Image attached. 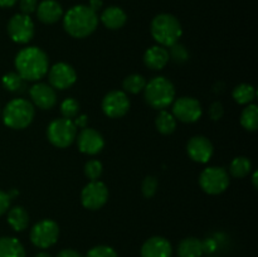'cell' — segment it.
<instances>
[{
	"label": "cell",
	"mask_w": 258,
	"mask_h": 257,
	"mask_svg": "<svg viewBox=\"0 0 258 257\" xmlns=\"http://www.w3.org/2000/svg\"><path fill=\"white\" fill-rule=\"evenodd\" d=\"M18 0H0V8H10L17 4Z\"/></svg>",
	"instance_id": "cell-41"
},
{
	"label": "cell",
	"mask_w": 258,
	"mask_h": 257,
	"mask_svg": "<svg viewBox=\"0 0 258 257\" xmlns=\"http://www.w3.org/2000/svg\"><path fill=\"white\" fill-rule=\"evenodd\" d=\"M80 112V103L72 97H68L60 103V113H62L63 118H68V120H72L76 118Z\"/></svg>",
	"instance_id": "cell-30"
},
{
	"label": "cell",
	"mask_w": 258,
	"mask_h": 257,
	"mask_svg": "<svg viewBox=\"0 0 258 257\" xmlns=\"http://www.w3.org/2000/svg\"><path fill=\"white\" fill-rule=\"evenodd\" d=\"M8 194H9L10 199H12V198H13V197L18 196V190H15V189H13V190H12V191H9V193H8Z\"/></svg>",
	"instance_id": "cell-44"
},
{
	"label": "cell",
	"mask_w": 258,
	"mask_h": 257,
	"mask_svg": "<svg viewBox=\"0 0 258 257\" xmlns=\"http://www.w3.org/2000/svg\"><path fill=\"white\" fill-rule=\"evenodd\" d=\"M98 25L97 13L87 5L72 7L63 17V28L73 38L88 37L96 30Z\"/></svg>",
	"instance_id": "cell-2"
},
{
	"label": "cell",
	"mask_w": 258,
	"mask_h": 257,
	"mask_svg": "<svg viewBox=\"0 0 258 257\" xmlns=\"http://www.w3.org/2000/svg\"><path fill=\"white\" fill-rule=\"evenodd\" d=\"M203 115L201 102L194 97H180L174 102L173 116L185 123L197 122Z\"/></svg>",
	"instance_id": "cell-11"
},
{
	"label": "cell",
	"mask_w": 258,
	"mask_h": 257,
	"mask_svg": "<svg viewBox=\"0 0 258 257\" xmlns=\"http://www.w3.org/2000/svg\"><path fill=\"white\" fill-rule=\"evenodd\" d=\"M155 126L158 131L163 135H170L176 128V118L173 113L168 112L165 110H160L155 118Z\"/></svg>",
	"instance_id": "cell-24"
},
{
	"label": "cell",
	"mask_w": 258,
	"mask_h": 257,
	"mask_svg": "<svg viewBox=\"0 0 258 257\" xmlns=\"http://www.w3.org/2000/svg\"><path fill=\"white\" fill-rule=\"evenodd\" d=\"M10 208V197L5 191L0 190V216L7 213Z\"/></svg>",
	"instance_id": "cell-37"
},
{
	"label": "cell",
	"mask_w": 258,
	"mask_h": 257,
	"mask_svg": "<svg viewBox=\"0 0 258 257\" xmlns=\"http://www.w3.org/2000/svg\"><path fill=\"white\" fill-rule=\"evenodd\" d=\"M241 125L248 131H256L258 128V107L254 103H249L241 113Z\"/></svg>",
	"instance_id": "cell-27"
},
{
	"label": "cell",
	"mask_w": 258,
	"mask_h": 257,
	"mask_svg": "<svg viewBox=\"0 0 258 257\" xmlns=\"http://www.w3.org/2000/svg\"><path fill=\"white\" fill-rule=\"evenodd\" d=\"M203 253V242L196 237L184 238L178 246L179 257H201Z\"/></svg>",
	"instance_id": "cell-23"
},
{
	"label": "cell",
	"mask_w": 258,
	"mask_h": 257,
	"mask_svg": "<svg viewBox=\"0 0 258 257\" xmlns=\"http://www.w3.org/2000/svg\"><path fill=\"white\" fill-rule=\"evenodd\" d=\"M59 237V227L52 219H42L30 229V241L38 248H49Z\"/></svg>",
	"instance_id": "cell-8"
},
{
	"label": "cell",
	"mask_w": 258,
	"mask_h": 257,
	"mask_svg": "<svg viewBox=\"0 0 258 257\" xmlns=\"http://www.w3.org/2000/svg\"><path fill=\"white\" fill-rule=\"evenodd\" d=\"M170 48H171V50L169 52V57H170L174 62L183 63V62H185V60H188L189 53L183 44L175 43V44L171 45Z\"/></svg>",
	"instance_id": "cell-32"
},
{
	"label": "cell",
	"mask_w": 258,
	"mask_h": 257,
	"mask_svg": "<svg viewBox=\"0 0 258 257\" xmlns=\"http://www.w3.org/2000/svg\"><path fill=\"white\" fill-rule=\"evenodd\" d=\"M234 101L239 105H249L256 97V90L252 85L248 83H241L237 86L232 92Z\"/></svg>",
	"instance_id": "cell-26"
},
{
	"label": "cell",
	"mask_w": 258,
	"mask_h": 257,
	"mask_svg": "<svg viewBox=\"0 0 258 257\" xmlns=\"http://www.w3.org/2000/svg\"><path fill=\"white\" fill-rule=\"evenodd\" d=\"M186 151L191 160L199 164H206L213 156V144L208 138L202 135L193 136L186 144Z\"/></svg>",
	"instance_id": "cell-14"
},
{
	"label": "cell",
	"mask_w": 258,
	"mask_h": 257,
	"mask_svg": "<svg viewBox=\"0 0 258 257\" xmlns=\"http://www.w3.org/2000/svg\"><path fill=\"white\" fill-rule=\"evenodd\" d=\"M0 111H2V110H0Z\"/></svg>",
	"instance_id": "cell-45"
},
{
	"label": "cell",
	"mask_w": 258,
	"mask_h": 257,
	"mask_svg": "<svg viewBox=\"0 0 258 257\" xmlns=\"http://www.w3.org/2000/svg\"><path fill=\"white\" fill-rule=\"evenodd\" d=\"M47 138L55 148H68L77 138V127L72 120L63 117L55 118L48 126Z\"/></svg>",
	"instance_id": "cell-6"
},
{
	"label": "cell",
	"mask_w": 258,
	"mask_h": 257,
	"mask_svg": "<svg viewBox=\"0 0 258 257\" xmlns=\"http://www.w3.org/2000/svg\"><path fill=\"white\" fill-rule=\"evenodd\" d=\"M145 86V77L141 75H138V73L127 76L122 82V87L123 90H125V92L133 93V95H136V93H140L141 91H144Z\"/></svg>",
	"instance_id": "cell-28"
},
{
	"label": "cell",
	"mask_w": 258,
	"mask_h": 257,
	"mask_svg": "<svg viewBox=\"0 0 258 257\" xmlns=\"http://www.w3.org/2000/svg\"><path fill=\"white\" fill-rule=\"evenodd\" d=\"M199 185L203 191L211 196L223 193L229 185L228 171L222 166L206 168L199 175Z\"/></svg>",
	"instance_id": "cell-7"
},
{
	"label": "cell",
	"mask_w": 258,
	"mask_h": 257,
	"mask_svg": "<svg viewBox=\"0 0 258 257\" xmlns=\"http://www.w3.org/2000/svg\"><path fill=\"white\" fill-rule=\"evenodd\" d=\"M37 17L44 24H54L63 17V8L55 0H43L37 7Z\"/></svg>",
	"instance_id": "cell-18"
},
{
	"label": "cell",
	"mask_w": 258,
	"mask_h": 257,
	"mask_svg": "<svg viewBox=\"0 0 258 257\" xmlns=\"http://www.w3.org/2000/svg\"><path fill=\"white\" fill-rule=\"evenodd\" d=\"M76 139H77V146L81 153L87 154V155H96L101 153L105 146L103 136L95 128H82Z\"/></svg>",
	"instance_id": "cell-15"
},
{
	"label": "cell",
	"mask_w": 258,
	"mask_h": 257,
	"mask_svg": "<svg viewBox=\"0 0 258 257\" xmlns=\"http://www.w3.org/2000/svg\"><path fill=\"white\" fill-rule=\"evenodd\" d=\"M76 125V127H80V128H85L87 127V122H88V117L87 115H80L76 117V120L73 121Z\"/></svg>",
	"instance_id": "cell-39"
},
{
	"label": "cell",
	"mask_w": 258,
	"mask_h": 257,
	"mask_svg": "<svg viewBox=\"0 0 258 257\" xmlns=\"http://www.w3.org/2000/svg\"><path fill=\"white\" fill-rule=\"evenodd\" d=\"M3 87L9 92H20L24 87V80L17 72H9L3 76Z\"/></svg>",
	"instance_id": "cell-29"
},
{
	"label": "cell",
	"mask_w": 258,
	"mask_h": 257,
	"mask_svg": "<svg viewBox=\"0 0 258 257\" xmlns=\"http://www.w3.org/2000/svg\"><path fill=\"white\" fill-rule=\"evenodd\" d=\"M30 98L37 107L42 110H50L57 103V93L54 88L47 83H35L29 90Z\"/></svg>",
	"instance_id": "cell-16"
},
{
	"label": "cell",
	"mask_w": 258,
	"mask_h": 257,
	"mask_svg": "<svg viewBox=\"0 0 258 257\" xmlns=\"http://www.w3.org/2000/svg\"><path fill=\"white\" fill-rule=\"evenodd\" d=\"M169 60H170V57H169L168 49L161 45H153L144 54V63L146 67L153 71L163 70L168 65Z\"/></svg>",
	"instance_id": "cell-19"
},
{
	"label": "cell",
	"mask_w": 258,
	"mask_h": 257,
	"mask_svg": "<svg viewBox=\"0 0 258 257\" xmlns=\"http://www.w3.org/2000/svg\"><path fill=\"white\" fill-rule=\"evenodd\" d=\"M108 199V189L105 183L100 180H92L85 185L81 191V202L86 209L97 211L102 208Z\"/></svg>",
	"instance_id": "cell-10"
},
{
	"label": "cell",
	"mask_w": 258,
	"mask_h": 257,
	"mask_svg": "<svg viewBox=\"0 0 258 257\" xmlns=\"http://www.w3.org/2000/svg\"><path fill=\"white\" fill-rule=\"evenodd\" d=\"M17 73L24 81H38L44 77L49 68L47 54L38 47L23 48L15 55Z\"/></svg>",
	"instance_id": "cell-1"
},
{
	"label": "cell",
	"mask_w": 258,
	"mask_h": 257,
	"mask_svg": "<svg viewBox=\"0 0 258 257\" xmlns=\"http://www.w3.org/2000/svg\"><path fill=\"white\" fill-rule=\"evenodd\" d=\"M48 78H49V83L53 88L67 90L76 83L77 73L71 65L59 62L50 67L49 72H48Z\"/></svg>",
	"instance_id": "cell-13"
},
{
	"label": "cell",
	"mask_w": 258,
	"mask_h": 257,
	"mask_svg": "<svg viewBox=\"0 0 258 257\" xmlns=\"http://www.w3.org/2000/svg\"><path fill=\"white\" fill-rule=\"evenodd\" d=\"M151 35L161 47H171L178 43L183 34V28L178 18L171 14H159L151 22Z\"/></svg>",
	"instance_id": "cell-3"
},
{
	"label": "cell",
	"mask_w": 258,
	"mask_h": 257,
	"mask_svg": "<svg viewBox=\"0 0 258 257\" xmlns=\"http://www.w3.org/2000/svg\"><path fill=\"white\" fill-rule=\"evenodd\" d=\"M102 5H103L102 0H90V5H88V7H90L93 12L97 13L98 10L102 8Z\"/></svg>",
	"instance_id": "cell-40"
},
{
	"label": "cell",
	"mask_w": 258,
	"mask_h": 257,
	"mask_svg": "<svg viewBox=\"0 0 258 257\" xmlns=\"http://www.w3.org/2000/svg\"><path fill=\"white\" fill-rule=\"evenodd\" d=\"M224 115V108L222 106L221 102H213L211 105V108H209V116H211L212 120L218 121L223 117Z\"/></svg>",
	"instance_id": "cell-36"
},
{
	"label": "cell",
	"mask_w": 258,
	"mask_h": 257,
	"mask_svg": "<svg viewBox=\"0 0 258 257\" xmlns=\"http://www.w3.org/2000/svg\"><path fill=\"white\" fill-rule=\"evenodd\" d=\"M34 106L24 98H14L3 110V121L14 130L28 127L34 118Z\"/></svg>",
	"instance_id": "cell-5"
},
{
	"label": "cell",
	"mask_w": 258,
	"mask_h": 257,
	"mask_svg": "<svg viewBox=\"0 0 258 257\" xmlns=\"http://www.w3.org/2000/svg\"><path fill=\"white\" fill-rule=\"evenodd\" d=\"M57 257H82V254L72 248H66L62 249V251L57 254Z\"/></svg>",
	"instance_id": "cell-38"
},
{
	"label": "cell",
	"mask_w": 258,
	"mask_h": 257,
	"mask_svg": "<svg viewBox=\"0 0 258 257\" xmlns=\"http://www.w3.org/2000/svg\"><path fill=\"white\" fill-rule=\"evenodd\" d=\"M8 223L15 232L24 231L29 224V214L23 207H13L8 211Z\"/></svg>",
	"instance_id": "cell-21"
},
{
	"label": "cell",
	"mask_w": 258,
	"mask_h": 257,
	"mask_svg": "<svg viewBox=\"0 0 258 257\" xmlns=\"http://www.w3.org/2000/svg\"><path fill=\"white\" fill-rule=\"evenodd\" d=\"M7 29L10 39L18 44H27L34 37V23L29 15H13L8 23Z\"/></svg>",
	"instance_id": "cell-9"
},
{
	"label": "cell",
	"mask_w": 258,
	"mask_h": 257,
	"mask_svg": "<svg viewBox=\"0 0 258 257\" xmlns=\"http://www.w3.org/2000/svg\"><path fill=\"white\" fill-rule=\"evenodd\" d=\"M126 20H127L126 13L118 7H108L101 14V22L103 23V25L112 30L122 28Z\"/></svg>",
	"instance_id": "cell-20"
},
{
	"label": "cell",
	"mask_w": 258,
	"mask_h": 257,
	"mask_svg": "<svg viewBox=\"0 0 258 257\" xmlns=\"http://www.w3.org/2000/svg\"><path fill=\"white\" fill-rule=\"evenodd\" d=\"M0 257H25L24 246L14 237L0 238Z\"/></svg>",
	"instance_id": "cell-22"
},
{
	"label": "cell",
	"mask_w": 258,
	"mask_h": 257,
	"mask_svg": "<svg viewBox=\"0 0 258 257\" xmlns=\"http://www.w3.org/2000/svg\"><path fill=\"white\" fill-rule=\"evenodd\" d=\"M252 184H253V188H258V173L257 171H253V175H252Z\"/></svg>",
	"instance_id": "cell-42"
},
{
	"label": "cell",
	"mask_w": 258,
	"mask_h": 257,
	"mask_svg": "<svg viewBox=\"0 0 258 257\" xmlns=\"http://www.w3.org/2000/svg\"><path fill=\"white\" fill-rule=\"evenodd\" d=\"M35 257H52L49 253H47V252H39V253L35 254Z\"/></svg>",
	"instance_id": "cell-43"
},
{
	"label": "cell",
	"mask_w": 258,
	"mask_h": 257,
	"mask_svg": "<svg viewBox=\"0 0 258 257\" xmlns=\"http://www.w3.org/2000/svg\"><path fill=\"white\" fill-rule=\"evenodd\" d=\"M130 100L123 91H111L103 97L102 111L107 117L120 118L127 113Z\"/></svg>",
	"instance_id": "cell-12"
},
{
	"label": "cell",
	"mask_w": 258,
	"mask_h": 257,
	"mask_svg": "<svg viewBox=\"0 0 258 257\" xmlns=\"http://www.w3.org/2000/svg\"><path fill=\"white\" fill-rule=\"evenodd\" d=\"M144 97L148 105L155 110H164L174 102L175 87L168 78L155 77L146 82L144 88Z\"/></svg>",
	"instance_id": "cell-4"
},
{
	"label": "cell",
	"mask_w": 258,
	"mask_h": 257,
	"mask_svg": "<svg viewBox=\"0 0 258 257\" xmlns=\"http://www.w3.org/2000/svg\"><path fill=\"white\" fill-rule=\"evenodd\" d=\"M19 5L20 10H22V14L30 15L32 13H34L37 10L38 0H20Z\"/></svg>",
	"instance_id": "cell-35"
},
{
	"label": "cell",
	"mask_w": 258,
	"mask_h": 257,
	"mask_svg": "<svg viewBox=\"0 0 258 257\" xmlns=\"http://www.w3.org/2000/svg\"><path fill=\"white\" fill-rule=\"evenodd\" d=\"M156 190H158V180H156L155 176H146L143 181V185H141V191H143L144 197L145 198H153L155 196Z\"/></svg>",
	"instance_id": "cell-33"
},
{
	"label": "cell",
	"mask_w": 258,
	"mask_h": 257,
	"mask_svg": "<svg viewBox=\"0 0 258 257\" xmlns=\"http://www.w3.org/2000/svg\"><path fill=\"white\" fill-rule=\"evenodd\" d=\"M173 247L166 238L154 236L144 242L141 247V257H171Z\"/></svg>",
	"instance_id": "cell-17"
},
{
	"label": "cell",
	"mask_w": 258,
	"mask_h": 257,
	"mask_svg": "<svg viewBox=\"0 0 258 257\" xmlns=\"http://www.w3.org/2000/svg\"><path fill=\"white\" fill-rule=\"evenodd\" d=\"M252 170V163L246 156H237L229 165V173L237 179H242L248 175Z\"/></svg>",
	"instance_id": "cell-25"
},
{
	"label": "cell",
	"mask_w": 258,
	"mask_h": 257,
	"mask_svg": "<svg viewBox=\"0 0 258 257\" xmlns=\"http://www.w3.org/2000/svg\"><path fill=\"white\" fill-rule=\"evenodd\" d=\"M103 166L101 164V161H98L97 159H92V160H88L85 165V174L91 181L92 180H98L100 176L102 175Z\"/></svg>",
	"instance_id": "cell-31"
},
{
	"label": "cell",
	"mask_w": 258,
	"mask_h": 257,
	"mask_svg": "<svg viewBox=\"0 0 258 257\" xmlns=\"http://www.w3.org/2000/svg\"><path fill=\"white\" fill-rule=\"evenodd\" d=\"M86 257H117L115 249L110 246H96L87 252Z\"/></svg>",
	"instance_id": "cell-34"
}]
</instances>
